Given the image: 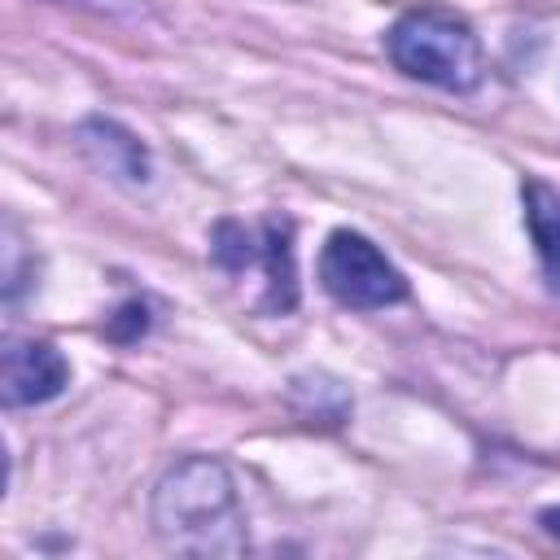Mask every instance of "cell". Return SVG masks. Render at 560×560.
<instances>
[{"mask_svg":"<svg viewBox=\"0 0 560 560\" xmlns=\"http://www.w3.org/2000/svg\"><path fill=\"white\" fill-rule=\"evenodd\" d=\"M385 48L402 74L446 88V92H472L486 70L472 26L442 4H420V9L402 13L389 26Z\"/></svg>","mask_w":560,"mask_h":560,"instance_id":"2","label":"cell"},{"mask_svg":"<svg viewBox=\"0 0 560 560\" xmlns=\"http://www.w3.org/2000/svg\"><path fill=\"white\" fill-rule=\"evenodd\" d=\"M153 529L184 556H241L245 512L236 486L219 459L188 455L153 490Z\"/></svg>","mask_w":560,"mask_h":560,"instance_id":"1","label":"cell"},{"mask_svg":"<svg viewBox=\"0 0 560 560\" xmlns=\"http://www.w3.org/2000/svg\"><path fill=\"white\" fill-rule=\"evenodd\" d=\"M83 144L92 149V158L109 171V175H118V179H149V153H144V144L136 140V136H127L122 127H114V122H88L83 127Z\"/></svg>","mask_w":560,"mask_h":560,"instance_id":"7","label":"cell"},{"mask_svg":"<svg viewBox=\"0 0 560 560\" xmlns=\"http://www.w3.org/2000/svg\"><path fill=\"white\" fill-rule=\"evenodd\" d=\"M319 280L337 302L359 306V311H376V306L407 298L402 271L368 236L346 232V228L328 236V245L319 254Z\"/></svg>","mask_w":560,"mask_h":560,"instance_id":"4","label":"cell"},{"mask_svg":"<svg viewBox=\"0 0 560 560\" xmlns=\"http://www.w3.org/2000/svg\"><path fill=\"white\" fill-rule=\"evenodd\" d=\"M293 228L289 219H262L258 228L219 223L214 228V262L232 276H254L267 311H289L298 302L293 276Z\"/></svg>","mask_w":560,"mask_h":560,"instance_id":"3","label":"cell"},{"mask_svg":"<svg viewBox=\"0 0 560 560\" xmlns=\"http://www.w3.org/2000/svg\"><path fill=\"white\" fill-rule=\"evenodd\" d=\"M542 525H547V534L560 538V508H547V512H542Z\"/></svg>","mask_w":560,"mask_h":560,"instance_id":"9","label":"cell"},{"mask_svg":"<svg viewBox=\"0 0 560 560\" xmlns=\"http://www.w3.org/2000/svg\"><path fill=\"white\" fill-rule=\"evenodd\" d=\"M525 223L547 284L560 293V192L542 179H525Z\"/></svg>","mask_w":560,"mask_h":560,"instance_id":"6","label":"cell"},{"mask_svg":"<svg viewBox=\"0 0 560 560\" xmlns=\"http://www.w3.org/2000/svg\"><path fill=\"white\" fill-rule=\"evenodd\" d=\"M61 4H83V9H96V13H109V18H140V13H149L144 0H61Z\"/></svg>","mask_w":560,"mask_h":560,"instance_id":"8","label":"cell"},{"mask_svg":"<svg viewBox=\"0 0 560 560\" xmlns=\"http://www.w3.org/2000/svg\"><path fill=\"white\" fill-rule=\"evenodd\" d=\"M70 381V363L61 359L57 346L48 341H4L0 350V394L9 407H35L61 394V385Z\"/></svg>","mask_w":560,"mask_h":560,"instance_id":"5","label":"cell"}]
</instances>
